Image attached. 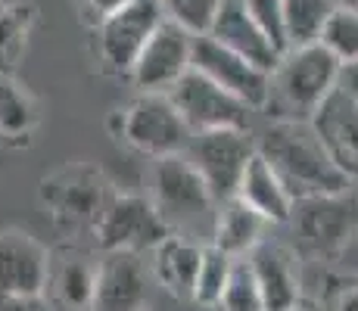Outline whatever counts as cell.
<instances>
[{
    "label": "cell",
    "mask_w": 358,
    "mask_h": 311,
    "mask_svg": "<svg viewBox=\"0 0 358 311\" xmlns=\"http://www.w3.org/2000/svg\"><path fill=\"white\" fill-rule=\"evenodd\" d=\"M256 140L259 153L271 162V168L290 187L296 199L327 196V193H343L355 187L330 159L308 119H278L265 124Z\"/></svg>",
    "instance_id": "6da1fadb"
},
{
    "label": "cell",
    "mask_w": 358,
    "mask_h": 311,
    "mask_svg": "<svg viewBox=\"0 0 358 311\" xmlns=\"http://www.w3.org/2000/svg\"><path fill=\"white\" fill-rule=\"evenodd\" d=\"M150 199L175 233L212 243L218 199L212 196L206 178L184 153L156 159L150 175Z\"/></svg>",
    "instance_id": "7a4b0ae2"
},
{
    "label": "cell",
    "mask_w": 358,
    "mask_h": 311,
    "mask_svg": "<svg viewBox=\"0 0 358 311\" xmlns=\"http://www.w3.org/2000/svg\"><path fill=\"white\" fill-rule=\"evenodd\" d=\"M38 196L57 231H63L66 237H81V233L94 237L97 221L113 199V184L94 165L69 162L41 181Z\"/></svg>",
    "instance_id": "3957f363"
},
{
    "label": "cell",
    "mask_w": 358,
    "mask_h": 311,
    "mask_svg": "<svg viewBox=\"0 0 358 311\" xmlns=\"http://www.w3.org/2000/svg\"><path fill=\"white\" fill-rule=\"evenodd\" d=\"M340 75L343 62L321 41L290 47L271 75V103H280L290 113L287 119H312V113L327 100V94L340 87Z\"/></svg>",
    "instance_id": "277c9868"
},
{
    "label": "cell",
    "mask_w": 358,
    "mask_h": 311,
    "mask_svg": "<svg viewBox=\"0 0 358 311\" xmlns=\"http://www.w3.org/2000/svg\"><path fill=\"white\" fill-rule=\"evenodd\" d=\"M109 128L115 140H122L134 153L150 156L153 162L184 153L194 137L190 124L184 122L169 94H137L128 106L115 109Z\"/></svg>",
    "instance_id": "5b68a950"
},
{
    "label": "cell",
    "mask_w": 358,
    "mask_h": 311,
    "mask_svg": "<svg viewBox=\"0 0 358 311\" xmlns=\"http://www.w3.org/2000/svg\"><path fill=\"white\" fill-rule=\"evenodd\" d=\"M259 153V140L252 128H215V131H196L190 137L184 156L199 168L206 178L212 196L218 205L237 196L240 181H243L246 165Z\"/></svg>",
    "instance_id": "8992f818"
},
{
    "label": "cell",
    "mask_w": 358,
    "mask_h": 311,
    "mask_svg": "<svg viewBox=\"0 0 358 311\" xmlns=\"http://www.w3.org/2000/svg\"><path fill=\"white\" fill-rule=\"evenodd\" d=\"M293 233L302 249L315 255H336L358 237V193L355 187L327 196H306L293 205Z\"/></svg>",
    "instance_id": "52a82bcc"
},
{
    "label": "cell",
    "mask_w": 358,
    "mask_h": 311,
    "mask_svg": "<svg viewBox=\"0 0 358 311\" xmlns=\"http://www.w3.org/2000/svg\"><path fill=\"white\" fill-rule=\"evenodd\" d=\"M171 233L159 209L150 196L137 193H113L106 203V212L97 221L94 231V246L97 252H153Z\"/></svg>",
    "instance_id": "ba28073f"
},
{
    "label": "cell",
    "mask_w": 358,
    "mask_h": 311,
    "mask_svg": "<svg viewBox=\"0 0 358 311\" xmlns=\"http://www.w3.org/2000/svg\"><path fill=\"white\" fill-rule=\"evenodd\" d=\"M165 22V10L159 0H131L128 6L100 19L97 50L100 62L113 75H131V66L153 38V31Z\"/></svg>",
    "instance_id": "9c48e42d"
},
{
    "label": "cell",
    "mask_w": 358,
    "mask_h": 311,
    "mask_svg": "<svg viewBox=\"0 0 358 311\" xmlns=\"http://www.w3.org/2000/svg\"><path fill=\"white\" fill-rule=\"evenodd\" d=\"M194 41L196 34L165 19L131 66V85L141 94H169L194 68Z\"/></svg>",
    "instance_id": "30bf717a"
},
{
    "label": "cell",
    "mask_w": 358,
    "mask_h": 311,
    "mask_svg": "<svg viewBox=\"0 0 358 311\" xmlns=\"http://www.w3.org/2000/svg\"><path fill=\"white\" fill-rule=\"evenodd\" d=\"M171 103L190 131H215V128H250V119L256 109H250L243 100H237L231 91L209 78V75L190 68L181 81L169 91Z\"/></svg>",
    "instance_id": "8fae6325"
},
{
    "label": "cell",
    "mask_w": 358,
    "mask_h": 311,
    "mask_svg": "<svg viewBox=\"0 0 358 311\" xmlns=\"http://www.w3.org/2000/svg\"><path fill=\"white\" fill-rule=\"evenodd\" d=\"M194 68L209 75L215 85H222L224 91H231L237 100H243L256 113L268 109V103H271V72L259 68L246 57H240L237 50L224 47L212 34H196Z\"/></svg>",
    "instance_id": "7c38bea8"
},
{
    "label": "cell",
    "mask_w": 358,
    "mask_h": 311,
    "mask_svg": "<svg viewBox=\"0 0 358 311\" xmlns=\"http://www.w3.org/2000/svg\"><path fill=\"white\" fill-rule=\"evenodd\" d=\"M100 280V255L81 246H63L50 252L47 299L57 311H94Z\"/></svg>",
    "instance_id": "4fadbf2b"
},
{
    "label": "cell",
    "mask_w": 358,
    "mask_h": 311,
    "mask_svg": "<svg viewBox=\"0 0 358 311\" xmlns=\"http://www.w3.org/2000/svg\"><path fill=\"white\" fill-rule=\"evenodd\" d=\"M50 249L25 231H0V296H47Z\"/></svg>",
    "instance_id": "5bb4252c"
},
{
    "label": "cell",
    "mask_w": 358,
    "mask_h": 311,
    "mask_svg": "<svg viewBox=\"0 0 358 311\" xmlns=\"http://www.w3.org/2000/svg\"><path fill=\"white\" fill-rule=\"evenodd\" d=\"M312 128L327 147L330 159L358 187V100L346 87H336L312 113Z\"/></svg>",
    "instance_id": "9a60e30c"
},
{
    "label": "cell",
    "mask_w": 358,
    "mask_h": 311,
    "mask_svg": "<svg viewBox=\"0 0 358 311\" xmlns=\"http://www.w3.org/2000/svg\"><path fill=\"white\" fill-rule=\"evenodd\" d=\"M147 289L150 274L137 252H100L94 311H143Z\"/></svg>",
    "instance_id": "2e32d148"
},
{
    "label": "cell",
    "mask_w": 358,
    "mask_h": 311,
    "mask_svg": "<svg viewBox=\"0 0 358 311\" xmlns=\"http://www.w3.org/2000/svg\"><path fill=\"white\" fill-rule=\"evenodd\" d=\"M250 265L256 271L262 299H265V311H290L302 302V280H299V265H296L293 249L262 240L252 249Z\"/></svg>",
    "instance_id": "e0dca14e"
},
{
    "label": "cell",
    "mask_w": 358,
    "mask_h": 311,
    "mask_svg": "<svg viewBox=\"0 0 358 311\" xmlns=\"http://www.w3.org/2000/svg\"><path fill=\"white\" fill-rule=\"evenodd\" d=\"M212 38L222 41L224 47L237 50L240 57H246L250 62H256L259 68L274 75L278 62L284 53L274 47V41L268 38L265 31L259 29V22L250 16L243 0H222L218 6V16H215V25H212Z\"/></svg>",
    "instance_id": "ac0fdd59"
},
{
    "label": "cell",
    "mask_w": 358,
    "mask_h": 311,
    "mask_svg": "<svg viewBox=\"0 0 358 311\" xmlns=\"http://www.w3.org/2000/svg\"><path fill=\"white\" fill-rule=\"evenodd\" d=\"M237 196L243 199L250 209H256L268 224H290L296 196L290 193V187L280 181V175L271 168V162L262 153H256L252 162L246 165Z\"/></svg>",
    "instance_id": "d6986e66"
},
{
    "label": "cell",
    "mask_w": 358,
    "mask_h": 311,
    "mask_svg": "<svg viewBox=\"0 0 358 311\" xmlns=\"http://www.w3.org/2000/svg\"><path fill=\"white\" fill-rule=\"evenodd\" d=\"M203 252H206V243L171 231L169 237L153 249V277L159 280L169 293L190 296V299H194Z\"/></svg>",
    "instance_id": "ffe728a7"
},
{
    "label": "cell",
    "mask_w": 358,
    "mask_h": 311,
    "mask_svg": "<svg viewBox=\"0 0 358 311\" xmlns=\"http://www.w3.org/2000/svg\"><path fill=\"white\" fill-rule=\"evenodd\" d=\"M265 227H268V221L262 218L256 209H250L240 196H234L228 203L218 205L212 246L224 249L234 259H246V255L265 240Z\"/></svg>",
    "instance_id": "44dd1931"
},
{
    "label": "cell",
    "mask_w": 358,
    "mask_h": 311,
    "mask_svg": "<svg viewBox=\"0 0 358 311\" xmlns=\"http://www.w3.org/2000/svg\"><path fill=\"white\" fill-rule=\"evenodd\" d=\"M38 128V103L13 75H0V140L22 147Z\"/></svg>",
    "instance_id": "7402d4cb"
},
{
    "label": "cell",
    "mask_w": 358,
    "mask_h": 311,
    "mask_svg": "<svg viewBox=\"0 0 358 311\" xmlns=\"http://www.w3.org/2000/svg\"><path fill=\"white\" fill-rule=\"evenodd\" d=\"M38 10L34 3H0V75H13L29 47Z\"/></svg>",
    "instance_id": "603a6c76"
},
{
    "label": "cell",
    "mask_w": 358,
    "mask_h": 311,
    "mask_svg": "<svg viewBox=\"0 0 358 311\" xmlns=\"http://www.w3.org/2000/svg\"><path fill=\"white\" fill-rule=\"evenodd\" d=\"M334 10H336V0H284L287 41H290V47L318 44Z\"/></svg>",
    "instance_id": "cb8c5ba5"
},
{
    "label": "cell",
    "mask_w": 358,
    "mask_h": 311,
    "mask_svg": "<svg viewBox=\"0 0 358 311\" xmlns=\"http://www.w3.org/2000/svg\"><path fill=\"white\" fill-rule=\"evenodd\" d=\"M234 255H228L224 249L206 243V252H203V265H199V274H196V287H194V302L203 308H218L224 296V287L231 280V271H234Z\"/></svg>",
    "instance_id": "d4e9b609"
},
{
    "label": "cell",
    "mask_w": 358,
    "mask_h": 311,
    "mask_svg": "<svg viewBox=\"0 0 358 311\" xmlns=\"http://www.w3.org/2000/svg\"><path fill=\"white\" fill-rule=\"evenodd\" d=\"M321 44L334 53L343 66L358 62V6H336L330 13Z\"/></svg>",
    "instance_id": "484cf974"
},
{
    "label": "cell",
    "mask_w": 358,
    "mask_h": 311,
    "mask_svg": "<svg viewBox=\"0 0 358 311\" xmlns=\"http://www.w3.org/2000/svg\"><path fill=\"white\" fill-rule=\"evenodd\" d=\"M218 311H265V299H262V289H259V280H256L250 259L234 261L231 280L224 287Z\"/></svg>",
    "instance_id": "4316f807"
},
{
    "label": "cell",
    "mask_w": 358,
    "mask_h": 311,
    "mask_svg": "<svg viewBox=\"0 0 358 311\" xmlns=\"http://www.w3.org/2000/svg\"><path fill=\"white\" fill-rule=\"evenodd\" d=\"M159 3L165 10V19L178 22L190 34H209L222 0H159Z\"/></svg>",
    "instance_id": "83f0119b"
},
{
    "label": "cell",
    "mask_w": 358,
    "mask_h": 311,
    "mask_svg": "<svg viewBox=\"0 0 358 311\" xmlns=\"http://www.w3.org/2000/svg\"><path fill=\"white\" fill-rule=\"evenodd\" d=\"M250 16L259 22V29L274 41L280 53L290 50V41H287V19H284V0H243Z\"/></svg>",
    "instance_id": "f1b7e54d"
},
{
    "label": "cell",
    "mask_w": 358,
    "mask_h": 311,
    "mask_svg": "<svg viewBox=\"0 0 358 311\" xmlns=\"http://www.w3.org/2000/svg\"><path fill=\"white\" fill-rule=\"evenodd\" d=\"M0 311H57L47 296H0Z\"/></svg>",
    "instance_id": "f546056e"
},
{
    "label": "cell",
    "mask_w": 358,
    "mask_h": 311,
    "mask_svg": "<svg viewBox=\"0 0 358 311\" xmlns=\"http://www.w3.org/2000/svg\"><path fill=\"white\" fill-rule=\"evenodd\" d=\"M131 0H87V6L94 10V16L103 19V16H109V13H115V10H122V6H128Z\"/></svg>",
    "instance_id": "4dcf8cb0"
},
{
    "label": "cell",
    "mask_w": 358,
    "mask_h": 311,
    "mask_svg": "<svg viewBox=\"0 0 358 311\" xmlns=\"http://www.w3.org/2000/svg\"><path fill=\"white\" fill-rule=\"evenodd\" d=\"M340 87H346L349 94L358 100V62H349L343 66V75H340Z\"/></svg>",
    "instance_id": "1f68e13d"
},
{
    "label": "cell",
    "mask_w": 358,
    "mask_h": 311,
    "mask_svg": "<svg viewBox=\"0 0 358 311\" xmlns=\"http://www.w3.org/2000/svg\"><path fill=\"white\" fill-rule=\"evenodd\" d=\"M334 311H358V287L355 289H343V296L336 299Z\"/></svg>",
    "instance_id": "d6a6232c"
},
{
    "label": "cell",
    "mask_w": 358,
    "mask_h": 311,
    "mask_svg": "<svg viewBox=\"0 0 358 311\" xmlns=\"http://www.w3.org/2000/svg\"><path fill=\"white\" fill-rule=\"evenodd\" d=\"M290 311H318V308H315V305H308V302H299V305L290 308Z\"/></svg>",
    "instance_id": "836d02e7"
},
{
    "label": "cell",
    "mask_w": 358,
    "mask_h": 311,
    "mask_svg": "<svg viewBox=\"0 0 358 311\" xmlns=\"http://www.w3.org/2000/svg\"><path fill=\"white\" fill-rule=\"evenodd\" d=\"M336 6H358V0H336Z\"/></svg>",
    "instance_id": "e575fe53"
}]
</instances>
